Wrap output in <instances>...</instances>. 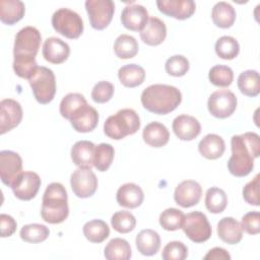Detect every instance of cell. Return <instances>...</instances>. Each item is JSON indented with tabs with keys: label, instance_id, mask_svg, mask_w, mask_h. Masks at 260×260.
I'll list each match as a JSON object with an SVG mask.
<instances>
[{
	"label": "cell",
	"instance_id": "cell-1",
	"mask_svg": "<svg viewBox=\"0 0 260 260\" xmlns=\"http://www.w3.org/2000/svg\"><path fill=\"white\" fill-rule=\"evenodd\" d=\"M232 155L228 169L235 177H246L254 168V158L260 154V138L255 132L234 135L231 139Z\"/></svg>",
	"mask_w": 260,
	"mask_h": 260
},
{
	"label": "cell",
	"instance_id": "cell-2",
	"mask_svg": "<svg viewBox=\"0 0 260 260\" xmlns=\"http://www.w3.org/2000/svg\"><path fill=\"white\" fill-rule=\"evenodd\" d=\"M140 100L143 108L148 112L167 115L181 104L182 93L173 85L151 84L142 91Z\"/></svg>",
	"mask_w": 260,
	"mask_h": 260
},
{
	"label": "cell",
	"instance_id": "cell-3",
	"mask_svg": "<svg viewBox=\"0 0 260 260\" xmlns=\"http://www.w3.org/2000/svg\"><path fill=\"white\" fill-rule=\"evenodd\" d=\"M69 214L67 191L58 182L49 184L44 192L41 216L49 223L56 224L63 222Z\"/></svg>",
	"mask_w": 260,
	"mask_h": 260
},
{
	"label": "cell",
	"instance_id": "cell-4",
	"mask_svg": "<svg viewBox=\"0 0 260 260\" xmlns=\"http://www.w3.org/2000/svg\"><path fill=\"white\" fill-rule=\"evenodd\" d=\"M140 128V119L133 109H122L108 117L104 123L105 134L114 140H121L136 133Z\"/></svg>",
	"mask_w": 260,
	"mask_h": 260
},
{
	"label": "cell",
	"instance_id": "cell-5",
	"mask_svg": "<svg viewBox=\"0 0 260 260\" xmlns=\"http://www.w3.org/2000/svg\"><path fill=\"white\" fill-rule=\"evenodd\" d=\"M28 82L38 103L46 105L53 101L56 93V78L51 69L38 66L28 78Z\"/></svg>",
	"mask_w": 260,
	"mask_h": 260
},
{
	"label": "cell",
	"instance_id": "cell-6",
	"mask_svg": "<svg viewBox=\"0 0 260 260\" xmlns=\"http://www.w3.org/2000/svg\"><path fill=\"white\" fill-rule=\"evenodd\" d=\"M54 29L67 39H78L83 31V21L80 15L69 9L60 8L52 16Z\"/></svg>",
	"mask_w": 260,
	"mask_h": 260
},
{
	"label": "cell",
	"instance_id": "cell-7",
	"mask_svg": "<svg viewBox=\"0 0 260 260\" xmlns=\"http://www.w3.org/2000/svg\"><path fill=\"white\" fill-rule=\"evenodd\" d=\"M42 41L41 32L34 26H24L15 36L13 57L36 58Z\"/></svg>",
	"mask_w": 260,
	"mask_h": 260
},
{
	"label": "cell",
	"instance_id": "cell-8",
	"mask_svg": "<svg viewBox=\"0 0 260 260\" xmlns=\"http://www.w3.org/2000/svg\"><path fill=\"white\" fill-rule=\"evenodd\" d=\"M181 229L194 243H203L212 234V229L206 215L200 211H192L185 214Z\"/></svg>",
	"mask_w": 260,
	"mask_h": 260
},
{
	"label": "cell",
	"instance_id": "cell-9",
	"mask_svg": "<svg viewBox=\"0 0 260 260\" xmlns=\"http://www.w3.org/2000/svg\"><path fill=\"white\" fill-rule=\"evenodd\" d=\"M85 9L91 27L102 30L110 24L115 12V4L112 0H86Z\"/></svg>",
	"mask_w": 260,
	"mask_h": 260
},
{
	"label": "cell",
	"instance_id": "cell-10",
	"mask_svg": "<svg viewBox=\"0 0 260 260\" xmlns=\"http://www.w3.org/2000/svg\"><path fill=\"white\" fill-rule=\"evenodd\" d=\"M237 98L229 89H218L209 95L207 108L209 113L218 119H225L234 114L237 109Z\"/></svg>",
	"mask_w": 260,
	"mask_h": 260
},
{
	"label": "cell",
	"instance_id": "cell-11",
	"mask_svg": "<svg viewBox=\"0 0 260 260\" xmlns=\"http://www.w3.org/2000/svg\"><path fill=\"white\" fill-rule=\"evenodd\" d=\"M70 185L78 198H88L98 189V178L91 169L78 168L71 174Z\"/></svg>",
	"mask_w": 260,
	"mask_h": 260
},
{
	"label": "cell",
	"instance_id": "cell-12",
	"mask_svg": "<svg viewBox=\"0 0 260 260\" xmlns=\"http://www.w3.org/2000/svg\"><path fill=\"white\" fill-rule=\"evenodd\" d=\"M41 178L35 172H22L10 187L16 198L31 200L36 197L41 187Z\"/></svg>",
	"mask_w": 260,
	"mask_h": 260
},
{
	"label": "cell",
	"instance_id": "cell-13",
	"mask_svg": "<svg viewBox=\"0 0 260 260\" xmlns=\"http://www.w3.org/2000/svg\"><path fill=\"white\" fill-rule=\"evenodd\" d=\"M21 173L22 159L20 155L11 150L0 151V177L3 184L11 187Z\"/></svg>",
	"mask_w": 260,
	"mask_h": 260
},
{
	"label": "cell",
	"instance_id": "cell-14",
	"mask_svg": "<svg viewBox=\"0 0 260 260\" xmlns=\"http://www.w3.org/2000/svg\"><path fill=\"white\" fill-rule=\"evenodd\" d=\"M22 108L12 99H4L0 102V134L12 130L22 120Z\"/></svg>",
	"mask_w": 260,
	"mask_h": 260
},
{
	"label": "cell",
	"instance_id": "cell-15",
	"mask_svg": "<svg viewBox=\"0 0 260 260\" xmlns=\"http://www.w3.org/2000/svg\"><path fill=\"white\" fill-rule=\"evenodd\" d=\"M202 195L200 184L194 180H185L181 182L175 189L174 199L176 203L184 208L196 205Z\"/></svg>",
	"mask_w": 260,
	"mask_h": 260
},
{
	"label": "cell",
	"instance_id": "cell-16",
	"mask_svg": "<svg viewBox=\"0 0 260 260\" xmlns=\"http://www.w3.org/2000/svg\"><path fill=\"white\" fill-rule=\"evenodd\" d=\"M156 5L161 13L179 20L191 17L196 9L192 0H158Z\"/></svg>",
	"mask_w": 260,
	"mask_h": 260
},
{
	"label": "cell",
	"instance_id": "cell-17",
	"mask_svg": "<svg viewBox=\"0 0 260 260\" xmlns=\"http://www.w3.org/2000/svg\"><path fill=\"white\" fill-rule=\"evenodd\" d=\"M149 19L148 11L140 4H131L124 7L121 13V22L129 30L141 31Z\"/></svg>",
	"mask_w": 260,
	"mask_h": 260
},
{
	"label": "cell",
	"instance_id": "cell-18",
	"mask_svg": "<svg viewBox=\"0 0 260 260\" xmlns=\"http://www.w3.org/2000/svg\"><path fill=\"white\" fill-rule=\"evenodd\" d=\"M73 129L80 133L92 131L99 123L98 111L88 104L76 110L69 119Z\"/></svg>",
	"mask_w": 260,
	"mask_h": 260
},
{
	"label": "cell",
	"instance_id": "cell-19",
	"mask_svg": "<svg viewBox=\"0 0 260 260\" xmlns=\"http://www.w3.org/2000/svg\"><path fill=\"white\" fill-rule=\"evenodd\" d=\"M172 128L176 136L184 141L195 139L201 132V125L199 121L189 115H180L173 121Z\"/></svg>",
	"mask_w": 260,
	"mask_h": 260
},
{
	"label": "cell",
	"instance_id": "cell-20",
	"mask_svg": "<svg viewBox=\"0 0 260 260\" xmlns=\"http://www.w3.org/2000/svg\"><path fill=\"white\" fill-rule=\"evenodd\" d=\"M42 53L46 61L53 64H61L68 59L70 47L61 39L51 37L44 42Z\"/></svg>",
	"mask_w": 260,
	"mask_h": 260
},
{
	"label": "cell",
	"instance_id": "cell-21",
	"mask_svg": "<svg viewBox=\"0 0 260 260\" xmlns=\"http://www.w3.org/2000/svg\"><path fill=\"white\" fill-rule=\"evenodd\" d=\"M167 37V26L158 17H149L146 25L140 31L142 42L148 46L160 45Z\"/></svg>",
	"mask_w": 260,
	"mask_h": 260
},
{
	"label": "cell",
	"instance_id": "cell-22",
	"mask_svg": "<svg viewBox=\"0 0 260 260\" xmlns=\"http://www.w3.org/2000/svg\"><path fill=\"white\" fill-rule=\"evenodd\" d=\"M116 199L120 206L133 209L141 205L144 199V194L137 184L126 183L119 187Z\"/></svg>",
	"mask_w": 260,
	"mask_h": 260
},
{
	"label": "cell",
	"instance_id": "cell-23",
	"mask_svg": "<svg viewBox=\"0 0 260 260\" xmlns=\"http://www.w3.org/2000/svg\"><path fill=\"white\" fill-rule=\"evenodd\" d=\"M95 145L88 140H80L71 147V158L78 168L91 169L93 167Z\"/></svg>",
	"mask_w": 260,
	"mask_h": 260
},
{
	"label": "cell",
	"instance_id": "cell-24",
	"mask_svg": "<svg viewBox=\"0 0 260 260\" xmlns=\"http://www.w3.org/2000/svg\"><path fill=\"white\" fill-rule=\"evenodd\" d=\"M142 138L151 147H162L169 142L170 132L168 128L159 122H150L142 131Z\"/></svg>",
	"mask_w": 260,
	"mask_h": 260
},
{
	"label": "cell",
	"instance_id": "cell-25",
	"mask_svg": "<svg viewBox=\"0 0 260 260\" xmlns=\"http://www.w3.org/2000/svg\"><path fill=\"white\" fill-rule=\"evenodd\" d=\"M217 235L219 239L230 245L238 244L243 238V230L239 221L234 217H223L217 223Z\"/></svg>",
	"mask_w": 260,
	"mask_h": 260
},
{
	"label": "cell",
	"instance_id": "cell-26",
	"mask_svg": "<svg viewBox=\"0 0 260 260\" xmlns=\"http://www.w3.org/2000/svg\"><path fill=\"white\" fill-rule=\"evenodd\" d=\"M135 243L138 252L144 256L155 255L160 248L159 235L150 229L139 232L136 236Z\"/></svg>",
	"mask_w": 260,
	"mask_h": 260
},
{
	"label": "cell",
	"instance_id": "cell-27",
	"mask_svg": "<svg viewBox=\"0 0 260 260\" xmlns=\"http://www.w3.org/2000/svg\"><path fill=\"white\" fill-rule=\"evenodd\" d=\"M225 149L223 139L217 134H207L198 144V150L202 156L207 159H216L220 157Z\"/></svg>",
	"mask_w": 260,
	"mask_h": 260
},
{
	"label": "cell",
	"instance_id": "cell-28",
	"mask_svg": "<svg viewBox=\"0 0 260 260\" xmlns=\"http://www.w3.org/2000/svg\"><path fill=\"white\" fill-rule=\"evenodd\" d=\"M25 12V6L19 0H0V19L3 23L13 25L19 21Z\"/></svg>",
	"mask_w": 260,
	"mask_h": 260
},
{
	"label": "cell",
	"instance_id": "cell-29",
	"mask_svg": "<svg viewBox=\"0 0 260 260\" xmlns=\"http://www.w3.org/2000/svg\"><path fill=\"white\" fill-rule=\"evenodd\" d=\"M211 18L216 26L220 28H229L236 20V10L230 3L220 1L213 6Z\"/></svg>",
	"mask_w": 260,
	"mask_h": 260
},
{
	"label": "cell",
	"instance_id": "cell-30",
	"mask_svg": "<svg viewBox=\"0 0 260 260\" xmlns=\"http://www.w3.org/2000/svg\"><path fill=\"white\" fill-rule=\"evenodd\" d=\"M120 82L126 87H136L143 83L145 79L144 69L137 64H127L122 66L118 71Z\"/></svg>",
	"mask_w": 260,
	"mask_h": 260
},
{
	"label": "cell",
	"instance_id": "cell-31",
	"mask_svg": "<svg viewBox=\"0 0 260 260\" xmlns=\"http://www.w3.org/2000/svg\"><path fill=\"white\" fill-rule=\"evenodd\" d=\"M131 255L130 244L121 238L112 239L104 250V256L108 260H128L131 258Z\"/></svg>",
	"mask_w": 260,
	"mask_h": 260
},
{
	"label": "cell",
	"instance_id": "cell-32",
	"mask_svg": "<svg viewBox=\"0 0 260 260\" xmlns=\"http://www.w3.org/2000/svg\"><path fill=\"white\" fill-rule=\"evenodd\" d=\"M240 91L247 96H257L260 92L259 73L256 70H246L242 72L237 80Z\"/></svg>",
	"mask_w": 260,
	"mask_h": 260
},
{
	"label": "cell",
	"instance_id": "cell-33",
	"mask_svg": "<svg viewBox=\"0 0 260 260\" xmlns=\"http://www.w3.org/2000/svg\"><path fill=\"white\" fill-rule=\"evenodd\" d=\"M83 235L91 243H102L110 236L109 225L102 219H92L84 223Z\"/></svg>",
	"mask_w": 260,
	"mask_h": 260
},
{
	"label": "cell",
	"instance_id": "cell-34",
	"mask_svg": "<svg viewBox=\"0 0 260 260\" xmlns=\"http://www.w3.org/2000/svg\"><path fill=\"white\" fill-rule=\"evenodd\" d=\"M138 43L132 36L122 34L114 43V52L120 59L133 58L138 53Z\"/></svg>",
	"mask_w": 260,
	"mask_h": 260
},
{
	"label": "cell",
	"instance_id": "cell-35",
	"mask_svg": "<svg viewBox=\"0 0 260 260\" xmlns=\"http://www.w3.org/2000/svg\"><path fill=\"white\" fill-rule=\"evenodd\" d=\"M204 202L209 212L220 213L228 205V196L222 189L218 187H211L206 191Z\"/></svg>",
	"mask_w": 260,
	"mask_h": 260
},
{
	"label": "cell",
	"instance_id": "cell-36",
	"mask_svg": "<svg viewBox=\"0 0 260 260\" xmlns=\"http://www.w3.org/2000/svg\"><path fill=\"white\" fill-rule=\"evenodd\" d=\"M216 55L224 60H232L236 58L240 52V45L238 41L231 36H222L215 43Z\"/></svg>",
	"mask_w": 260,
	"mask_h": 260
},
{
	"label": "cell",
	"instance_id": "cell-37",
	"mask_svg": "<svg viewBox=\"0 0 260 260\" xmlns=\"http://www.w3.org/2000/svg\"><path fill=\"white\" fill-rule=\"evenodd\" d=\"M115 155L114 147L109 143H100L95 146L93 167L100 172H106L112 165Z\"/></svg>",
	"mask_w": 260,
	"mask_h": 260
},
{
	"label": "cell",
	"instance_id": "cell-38",
	"mask_svg": "<svg viewBox=\"0 0 260 260\" xmlns=\"http://www.w3.org/2000/svg\"><path fill=\"white\" fill-rule=\"evenodd\" d=\"M19 235L24 242L37 244L47 240L50 235V230L41 223H30L23 225Z\"/></svg>",
	"mask_w": 260,
	"mask_h": 260
},
{
	"label": "cell",
	"instance_id": "cell-39",
	"mask_svg": "<svg viewBox=\"0 0 260 260\" xmlns=\"http://www.w3.org/2000/svg\"><path fill=\"white\" fill-rule=\"evenodd\" d=\"M86 104L87 102L83 94L78 92H70L66 94L60 103V114L63 118L69 120L76 110Z\"/></svg>",
	"mask_w": 260,
	"mask_h": 260
},
{
	"label": "cell",
	"instance_id": "cell-40",
	"mask_svg": "<svg viewBox=\"0 0 260 260\" xmlns=\"http://www.w3.org/2000/svg\"><path fill=\"white\" fill-rule=\"evenodd\" d=\"M111 224L116 232L120 234H127L135 229L136 218L130 211L120 210L112 215Z\"/></svg>",
	"mask_w": 260,
	"mask_h": 260
},
{
	"label": "cell",
	"instance_id": "cell-41",
	"mask_svg": "<svg viewBox=\"0 0 260 260\" xmlns=\"http://www.w3.org/2000/svg\"><path fill=\"white\" fill-rule=\"evenodd\" d=\"M209 81L219 87H228L234 80V72L226 65H214L208 72Z\"/></svg>",
	"mask_w": 260,
	"mask_h": 260
},
{
	"label": "cell",
	"instance_id": "cell-42",
	"mask_svg": "<svg viewBox=\"0 0 260 260\" xmlns=\"http://www.w3.org/2000/svg\"><path fill=\"white\" fill-rule=\"evenodd\" d=\"M185 214L177 208H167L159 215V224L166 231H177L182 228Z\"/></svg>",
	"mask_w": 260,
	"mask_h": 260
},
{
	"label": "cell",
	"instance_id": "cell-43",
	"mask_svg": "<svg viewBox=\"0 0 260 260\" xmlns=\"http://www.w3.org/2000/svg\"><path fill=\"white\" fill-rule=\"evenodd\" d=\"M189 67V61L183 55H174L170 57L165 65L167 73L175 77L185 75L188 72Z\"/></svg>",
	"mask_w": 260,
	"mask_h": 260
},
{
	"label": "cell",
	"instance_id": "cell-44",
	"mask_svg": "<svg viewBox=\"0 0 260 260\" xmlns=\"http://www.w3.org/2000/svg\"><path fill=\"white\" fill-rule=\"evenodd\" d=\"M188 256V248L179 241H172L168 243L161 252L164 260H184Z\"/></svg>",
	"mask_w": 260,
	"mask_h": 260
},
{
	"label": "cell",
	"instance_id": "cell-45",
	"mask_svg": "<svg viewBox=\"0 0 260 260\" xmlns=\"http://www.w3.org/2000/svg\"><path fill=\"white\" fill-rule=\"evenodd\" d=\"M114 85L106 80L99 81L91 90V99L98 104L109 102L114 94Z\"/></svg>",
	"mask_w": 260,
	"mask_h": 260
},
{
	"label": "cell",
	"instance_id": "cell-46",
	"mask_svg": "<svg viewBox=\"0 0 260 260\" xmlns=\"http://www.w3.org/2000/svg\"><path fill=\"white\" fill-rule=\"evenodd\" d=\"M259 174L255 176L253 180H251L249 183L245 185L243 188V198L244 200L254 206H259L260 205V200H259Z\"/></svg>",
	"mask_w": 260,
	"mask_h": 260
},
{
	"label": "cell",
	"instance_id": "cell-47",
	"mask_svg": "<svg viewBox=\"0 0 260 260\" xmlns=\"http://www.w3.org/2000/svg\"><path fill=\"white\" fill-rule=\"evenodd\" d=\"M242 230L249 235H257L260 232V213L258 211H250L246 213L241 220Z\"/></svg>",
	"mask_w": 260,
	"mask_h": 260
},
{
	"label": "cell",
	"instance_id": "cell-48",
	"mask_svg": "<svg viewBox=\"0 0 260 260\" xmlns=\"http://www.w3.org/2000/svg\"><path fill=\"white\" fill-rule=\"evenodd\" d=\"M0 228H1V237L6 238L14 234L17 228V223L11 215L2 213L0 215Z\"/></svg>",
	"mask_w": 260,
	"mask_h": 260
},
{
	"label": "cell",
	"instance_id": "cell-49",
	"mask_svg": "<svg viewBox=\"0 0 260 260\" xmlns=\"http://www.w3.org/2000/svg\"><path fill=\"white\" fill-rule=\"evenodd\" d=\"M203 258L205 260H230L231 255L225 249L220 247H215L209 250Z\"/></svg>",
	"mask_w": 260,
	"mask_h": 260
}]
</instances>
